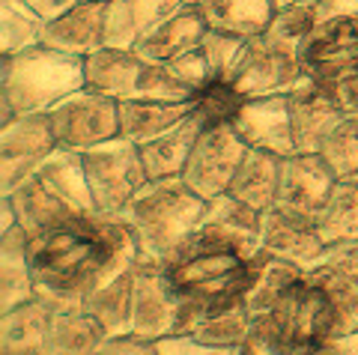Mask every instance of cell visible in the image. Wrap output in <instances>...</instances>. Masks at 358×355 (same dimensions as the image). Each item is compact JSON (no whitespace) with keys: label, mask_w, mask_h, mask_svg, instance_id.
<instances>
[{"label":"cell","mask_w":358,"mask_h":355,"mask_svg":"<svg viewBox=\"0 0 358 355\" xmlns=\"http://www.w3.org/2000/svg\"><path fill=\"white\" fill-rule=\"evenodd\" d=\"M326 90L334 96V102L343 110V117H355L358 119V75H350L343 81L326 87Z\"/></svg>","instance_id":"b9f144b4"},{"label":"cell","mask_w":358,"mask_h":355,"mask_svg":"<svg viewBox=\"0 0 358 355\" xmlns=\"http://www.w3.org/2000/svg\"><path fill=\"white\" fill-rule=\"evenodd\" d=\"M203 212V197L192 191L182 176H173V180H150L117 218L126 221V227L134 233L141 257L171 263L179 248L192 239Z\"/></svg>","instance_id":"277c9868"},{"label":"cell","mask_w":358,"mask_h":355,"mask_svg":"<svg viewBox=\"0 0 358 355\" xmlns=\"http://www.w3.org/2000/svg\"><path fill=\"white\" fill-rule=\"evenodd\" d=\"M155 352L159 355H236L239 349L209 347V343L197 340L192 335H167L162 340H155Z\"/></svg>","instance_id":"ab89813d"},{"label":"cell","mask_w":358,"mask_h":355,"mask_svg":"<svg viewBox=\"0 0 358 355\" xmlns=\"http://www.w3.org/2000/svg\"><path fill=\"white\" fill-rule=\"evenodd\" d=\"M251 331V314L245 307V296L218 305H188L179 335H192L209 347L239 349Z\"/></svg>","instance_id":"7402d4cb"},{"label":"cell","mask_w":358,"mask_h":355,"mask_svg":"<svg viewBox=\"0 0 358 355\" xmlns=\"http://www.w3.org/2000/svg\"><path fill=\"white\" fill-rule=\"evenodd\" d=\"M248 152V143L239 138L233 123L224 126H203V131L194 140V150L185 161L182 182L197 191L203 201L224 194L236 176L239 164Z\"/></svg>","instance_id":"7c38bea8"},{"label":"cell","mask_w":358,"mask_h":355,"mask_svg":"<svg viewBox=\"0 0 358 355\" xmlns=\"http://www.w3.org/2000/svg\"><path fill=\"white\" fill-rule=\"evenodd\" d=\"M192 114V102H155V99H129L120 102V135L131 143H147L171 131Z\"/></svg>","instance_id":"f1b7e54d"},{"label":"cell","mask_w":358,"mask_h":355,"mask_svg":"<svg viewBox=\"0 0 358 355\" xmlns=\"http://www.w3.org/2000/svg\"><path fill=\"white\" fill-rule=\"evenodd\" d=\"M209 30L236 33L245 39L263 36L278 13L275 0H200L194 3Z\"/></svg>","instance_id":"83f0119b"},{"label":"cell","mask_w":358,"mask_h":355,"mask_svg":"<svg viewBox=\"0 0 358 355\" xmlns=\"http://www.w3.org/2000/svg\"><path fill=\"white\" fill-rule=\"evenodd\" d=\"M27 242L30 233L21 224L0 233V314L36 298V284H33L27 260Z\"/></svg>","instance_id":"d4e9b609"},{"label":"cell","mask_w":358,"mask_h":355,"mask_svg":"<svg viewBox=\"0 0 358 355\" xmlns=\"http://www.w3.org/2000/svg\"><path fill=\"white\" fill-rule=\"evenodd\" d=\"M233 129L251 150L272 155H293V114H289V93L245 99L239 114L233 117Z\"/></svg>","instance_id":"e0dca14e"},{"label":"cell","mask_w":358,"mask_h":355,"mask_svg":"<svg viewBox=\"0 0 358 355\" xmlns=\"http://www.w3.org/2000/svg\"><path fill=\"white\" fill-rule=\"evenodd\" d=\"M185 245L227 248V251H236L242 257L254 260L257 254H263V212L236 201L230 191H224L218 197H212V201H206V212Z\"/></svg>","instance_id":"4fadbf2b"},{"label":"cell","mask_w":358,"mask_h":355,"mask_svg":"<svg viewBox=\"0 0 358 355\" xmlns=\"http://www.w3.org/2000/svg\"><path fill=\"white\" fill-rule=\"evenodd\" d=\"M167 266L171 284L188 305H218L245 296L251 284V260L227 248L185 245Z\"/></svg>","instance_id":"52a82bcc"},{"label":"cell","mask_w":358,"mask_h":355,"mask_svg":"<svg viewBox=\"0 0 358 355\" xmlns=\"http://www.w3.org/2000/svg\"><path fill=\"white\" fill-rule=\"evenodd\" d=\"M310 15L317 18V24L322 21H331V18H341V15H352L358 13V0H301Z\"/></svg>","instance_id":"60d3db41"},{"label":"cell","mask_w":358,"mask_h":355,"mask_svg":"<svg viewBox=\"0 0 358 355\" xmlns=\"http://www.w3.org/2000/svg\"><path fill=\"white\" fill-rule=\"evenodd\" d=\"M57 150L48 114H21L0 129V194H9Z\"/></svg>","instance_id":"5bb4252c"},{"label":"cell","mask_w":358,"mask_h":355,"mask_svg":"<svg viewBox=\"0 0 358 355\" xmlns=\"http://www.w3.org/2000/svg\"><path fill=\"white\" fill-rule=\"evenodd\" d=\"M278 180H281V155L248 147L227 191L236 197V201L266 212V209H272L278 201Z\"/></svg>","instance_id":"f546056e"},{"label":"cell","mask_w":358,"mask_h":355,"mask_svg":"<svg viewBox=\"0 0 358 355\" xmlns=\"http://www.w3.org/2000/svg\"><path fill=\"white\" fill-rule=\"evenodd\" d=\"M185 0H105V48L134 51Z\"/></svg>","instance_id":"44dd1931"},{"label":"cell","mask_w":358,"mask_h":355,"mask_svg":"<svg viewBox=\"0 0 358 355\" xmlns=\"http://www.w3.org/2000/svg\"><path fill=\"white\" fill-rule=\"evenodd\" d=\"M45 21L24 0H0V57L42 45Z\"/></svg>","instance_id":"d6a6232c"},{"label":"cell","mask_w":358,"mask_h":355,"mask_svg":"<svg viewBox=\"0 0 358 355\" xmlns=\"http://www.w3.org/2000/svg\"><path fill=\"white\" fill-rule=\"evenodd\" d=\"M308 355H358V328L350 335H334Z\"/></svg>","instance_id":"f6af8a7d"},{"label":"cell","mask_w":358,"mask_h":355,"mask_svg":"<svg viewBox=\"0 0 358 355\" xmlns=\"http://www.w3.org/2000/svg\"><path fill=\"white\" fill-rule=\"evenodd\" d=\"M96 355H159L155 343L141 338H108V343Z\"/></svg>","instance_id":"ee69618b"},{"label":"cell","mask_w":358,"mask_h":355,"mask_svg":"<svg viewBox=\"0 0 358 355\" xmlns=\"http://www.w3.org/2000/svg\"><path fill=\"white\" fill-rule=\"evenodd\" d=\"M263 251L268 257L299 266L301 272H310L326 257L329 245L322 242L313 218L272 206L263 212Z\"/></svg>","instance_id":"2e32d148"},{"label":"cell","mask_w":358,"mask_h":355,"mask_svg":"<svg viewBox=\"0 0 358 355\" xmlns=\"http://www.w3.org/2000/svg\"><path fill=\"white\" fill-rule=\"evenodd\" d=\"M81 159L99 215H122V209L150 182V173L141 159V147L122 135L84 150Z\"/></svg>","instance_id":"ba28073f"},{"label":"cell","mask_w":358,"mask_h":355,"mask_svg":"<svg viewBox=\"0 0 358 355\" xmlns=\"http://www.w3.org/2000/svg\"><path fill=\"white\" fill-rule=\"evenodd\" d=\"M171 69L176 72V78H182V81L192 87V90L197 93L200 87H206L212 81V72H209V63H206V54L203 48H192L188 54H182V57H176L167 63Z\"/></svg>","instance_id":"f35d334b"},{"label":"cell","mask_w":358,"mask_h":355,"mask_svg":"<svg viewBox=\"0 0 358 355\" xmlns=\"http://www.w3.org/2000/svg\"><path fill=\"white\" fill-rule=\"evenodd\" d=\"M308 78L301 72L299 60L293 54H284L272 48L263 36L251 39L248 54L239 66L233 87L245 96V99H257V96H278V93H293L299 84H305Z\"/></svg>","instance_id":"ac0fdd59"},{"label":"cell","mask_w":358,"mask_h":355,"mask_svg":"<svg viewBox=\"0 0 358 355\" xmlns=\"http://www.w3.org/2000/svg\"><path fill=\"white\" fill-rule=\"evenodd\" d=\"M206 30L209 27H206L203 15H200V9L192 6V3H182L173 15H167L134 51H138L141 57L152 60V63H171L176 57H182V54H188L192 48H200Z\"/></svg>","instance_id":"cb8c5ba5"},{"label":"cell","mask_w":358,"mask_h":355,"mask_svg":"<svg viewBox=\"0 0 358 355\" xmlns=\"http://www.w3.org/2000/svg\"><path fill=\"white\" fill-rule=\"evenodd\" d=\"M251 326L272 335L289 355H308L334 338V305L326 290L308 272H301L275 296L266 314L251 319Z\"/></svg>","instance_id":"5b68a950"},{"label":"cell","mask_w":358,"mask_h":355,"mask_svg":"<svg viewBox=\"0 0 358 355\" xmlns=\"http://www.w3.org/2000/svg\"><path fill=\"white\" fill-rule=\"evenodd\" d=\"M278 3V9H284V6H293V3H299V0H275Z\"/></svg>","instance_id":"7dc6e473"},{"label":"cell","mask_w":358,"mask_h":355,"mask_svg":"<svg viewBox=\"0 0 358 355\" xmlns=\"http://www.w3.org/2000/svg\"><path fill=\"white\" fill-rule=\"evenodd\" d=\"M6 197L13 201L18 212V224L30 236L96 215V201L87 182L81 152H72L63 147L54 150Z\"/></svg>","instance_id":"7a4b0ae2"},{"label":"cell","mask_w":358,"mask_h":355,"mask_svg":"<svg viewBox=\"0 0 358 355\" xmlns=\"http://www.w3.org/2000/svg\"><path fill=\"white\" fill-rule=\"evenodd\" d=\"M289 114H293L296 152H320L331 131L346 119L334 96L313 81L299 84L289 93Z\"/></svg>","instance_id":"d6986e66"},{"label":"cell","mask_w":358,"mask_h":355,"mask_svg":"<svg viewBox=\"0 0 358 355\" xmlns=\"http://www.w3.org/2000/svg\"><path fill=\"white\" fill-rule=\"evenodd\" d=\"M27 260L36 298L51 310H87V298L122 278L141 260V245L122 218L90 215L30 236Z\"/></svg>","instance_id":"6da1fadb"},{"label":"cell","mask_w":358,"mask_h":355,"mask_svg":"<svg viewBox=\"0 0 358 355\" xmlns=\"http://www.w3.org/2000/svg\"><path fill=\"white\" fill-rule=\"evenodd\" d=\"M108 343V331L90 310L51 314L48 352L51 355H96Z\"/></svg>","instance_id":"1f68e13d"},{"label":"cell","mask_w":358,"mask_h":355,"mask_svg":"<svg viewBox=\"0 0 358 355\" xmlns=\"http://www.w3.org/2000/svg\"><path fill=\"white\" fill-rule=\"evenodd\" d=\"M87 310L102 323L108 338H131V272L96 290L87 298Z\"/></svg>","instance_id":"836d02e7"},{"label":"cell","mask_w":358,"mask_h":355,"mask_svg":"<svg viewBox=\"0 0 358 355\" xmlns=\"http://www.w3.org/2000/svg\"><path fill=\"white\" fill-rule=\"evenodd\" d=\"M320 155L326 159V164L338 180H352V176H358V119L346 117L329 135V140L322 143Z\"/></svg>","instance_id":"74e56055"},{"label":"cell","mask_w":358,"mask_h":355,"mask_svg":"<svg viewBox=\"0 0 358 355\" xmlns=\"http://www.w3.org/2000/svg\"><path fill=\"white\" fill-rule=\"evenodd\" d=\"M24 3H30L45 21H54V18H60V15L69 13L72 6H78L81 0H24Z\"/></svg>","instance_id":"bcb514c9"},{"label":"cell","mask_w":358,"mask_h":355,"mask_svg":"<svg viewBox=\"0 0 358 355\" xmlns=\"http://www.w3.org/2000/svg\"><path fill=\"white\" fill-rule=\"evenodd\" d=\"M242 102L245 96L230 81H209L192 96V110L200 117L203 126H224V123H233Z\"/></svg>","instance_id":"8d00e7d4"},{"label":"cell","mask_w":358,"mask_h":355,"mask_svg":"<svg viewBox=\"0 0 358 355\" xmlns=\"http://www.w3.org/2000/svg\"><path fill=\"white\" fill-rule=\"evenodd\" d=\"M236 355H289V352L278 347V340H275L272 335H266L263 328L251 326L248 338H245V343L239 347V352H236Z\"/></svg>","instance_id":"7bdbcfd3"},{"label":"cell","mask_w":358,"mask_h":355,"mask_svg":"<svg viewBox=\"0 0 358 355\" xmlns=\"http://www.w3.org/2000/svg\"><path fill=\"white\" fill-rule=\"evenodd\" d=\"M48 326L51 310L39 298L6 310L0 323V355H51Z\"/></svg>","instance_id":"4316f807"},{"label":"cell","mask_w":358,"mask_h":355,"mask_svg":"<svg viewBox=\"0 0 358 355\" xmlns=\"http://www.w3.org/2000/svg\"><path fill=\"white\" fill-rule=\"evenodd\" d=\"M87 87L114 96L117 102L129 99H155V102H192L194 90L167 63H152L138 51L99 48L87 57Z\"/></svg>","instance_id":"8992f818"},{"label":"cell","mask_w":358,"mask_h":355,"mask_svg":"<svg viewBox=\"0 0 358 355\" xmlns=\"http://www.w3.org/2000/svg\"><path fill=\"white\" fill-rule=\"evenodd\" d=\"M299 66L308 81L320 87L358 75V13L313 27L299 48Z\"/></svg>","instance_id":"8fae6325"},{"label":"cell","mask_w":358,"mask_h":355,"mask_svg":"<svg viewBox=\"0 0 358 355\" xmlns=\"http://www.w3.org/2000/svg\"><path fill=\"white\" fill-rule=\"evenodd\" d=\"M200 131H203V123H200V117L192 110V114L179 126H173L171 131L141 143V159H143V168H147L150 180H173V176H182L185 161L194 150V140Z\"/></svg>","instance_id":"484cf974"},{"label":"cell","mask_w":358,"mask_h":355,"mask_svg":"<svg viewBox=\"0 0 358 355\" xmlns=\"http://www.w3.org/2000/svg\"><path fill=\"white\" fill-rule=\"evenodd\" d=\"M248 45H251V39L236 36V33L206 30L200 48H203V54H206L212 81H233L242 60H245V54H248Z\"/></svg>","instance_id":"d590c367"},{"label":"cell","mask_w":358,"mask_h":355,"mask_svg":"<svg viewBox=\"0 0 358 355\" xmlns=\"http://www.w3.org/2000/svg\"><path fill=\"white\" fill-rule=\"evenodd\" d=\"M42 45L78 57H90L93 51L105 48V0H81L66 15L48 21Z\"/></svg>","instance_id":"603a6c76"},{"label":"cell","mask_w":358,"mask_h":355,"mask_svg":"<svg viewBox=\"0 0 358 355\" xmlns=\"http://www.w3.org/2000/svg\"><path fill=\"white\" fill-rule=\"evenodd\" d=\"M317 230L329 248H358V176L334 182L317 215Z\"/></svg>","instance_id":"4dcf8cb0"},{"label":"cell","mask_w":358,"mask_h":355,"mask_svg":"<svg viewBox=\"0 0 358 355\" xmlns=\"http://www.w3.org/2000/svg\"><path fill=\"white\" fill-rule=\"evenodd\" d=\"M185 3H192V6H194V3H200V0H185Z\"/></svg>","instance_id":"c3c4849f"},{"label":"cell","mask_w":358,"mask_h":355,"mask_svg":"<svg viewBox=\"0 0 358 355\" xmlns=\"http://www.w3.org/2000/svg\"><path fill=\"white\" fill-rule=\"evenodd\" d=\"M334 305V335L358 328V248H329L308 272Z\"/></svg>","instance_id":"ffe728a7"},{"label":"cell","mask_w":358,"mask_h":355,"mask_svg":"<svg viewBox=\"0 0 358 355\" xmlns=\"http://www.w3.org/2000/svg\"><path fill=\"white\" fill-rule=\"evenodd\" d=\"M338 176L331 173L320 152H293L281 159V180H278L275 206L289 212L308 215L317 221L320 209L326 206Z\"/></svg>","instance_id":"9a60e30c"},{"label":"cell","mask_w":358,"mask_h":355,"mask_svg":"<svg viewBox=\"0 0 358 355\" xmlns=\"http://www.w3.org/2000/svg\"><path fill=\"white\" fill-rule=\"evenodd\" d=\"M313 27H317V18H313L310 9L299 0V3H293V6L278 9L275 18H272V24H268L266 33H263V39L272 48L284 51V54H293V57L299 60L301 42H305V36Z\"/></svg>","instance_id":"e575fe53"},{"label":"cell","mask_w":358,"mask_h":355,"mask_svg":"<svg viewBox=\"0 0 358 355\" xmlns=\"http://www.w3.org/2000/svg\"><path fill=\"white\" fill-rule=\"evenodd\" d=\"M185 317V298L171 284L164 263L141 257L131 269V338L162 340L179 335Z\"/></svg>","instance_id":"9c48e42d"},{"label":"cell","mask_w":358,"mask_h":355,"mask_svg":"<svg viewBox=\"0 0 358 355\" xmlns=\"http://www.w3.org/2000/svg\"><path fill=\"white\" fill-rule=\"evenodd\" d=\"M48 119L57 147L84 152L120 135V102L114 96L93 90V87H81V90L60 99L48 110Z\"/></svg>","instance_id":"30bf717a"},{"label":"cell","mask_w":358,"mask_h":355,"mask_svg":"<svg viewBox=\"0 0 358 355\" xmlns=\"http://www.w3.org/2000/svg\"><path fill=\"white\" fill-rule=\"evenodd\" d=\"M87 87V57L36 45L0 57V126L21 114H48L69 93Z\"/></svg>","instance_id":"3957f363"}]
</instances>
